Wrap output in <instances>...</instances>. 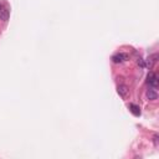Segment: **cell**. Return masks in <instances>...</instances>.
Instances as JSON below:
<instances>
[{
  "mask_svg": "<svg viewBox=\"0 0 159 159\" xmlns=\"http://www.w3.org/2000/svg\"><path fill=\"white\" fill-rule=\"evenodd\" d=\"M117 92H118V95L123 99L128 98V96H129V90H128V87L126 85H119L118 87H117Z\"/></svg>",
  "mask_w": 159,
  "mask_h": 159,
  "instance_id": "2",
  "label": "cell"
},
{
  "mask_svg": "<svg viewBox=\"0 0 159 159\" xmlns=\"http://www.w3.org/2000/svg\"><path fill=\"white\" fill-rule=\"evenodd\" d=\"M9 16H10V11L8 9H1V10H0V20L8 21Z\"/></svg>",
  "mask_w": 159,
  "mask_h": 159,
  "instance_id": "5",
  "label": "cell"
},
{
  "mask_svg": "<svg viewBox=\"0 0 159 159\" xmlns=\"http://www.w3.org/2000/svg\"><path fill=\"white\" fill-rule=\"evenodd\" d=\"M3 9V6H1V4H0V10H1Z\"/></svg>",
  "mask_w": 159,
  "mask_h": 159,
  "instance_id": "9",
  "label": "cell"
},
{
  "mask_svg": "<svg viewBox=\"0 0 159 159\" xmlns=\"http://www.w3.org/2000/svg\"><path fill=\"white\" fill-rule=\"evenodd\" d=\"M147 97H148L149 101H155V99L158 98V93L155 91V88L150 87L148 91H147Z\"/></svg>",
  "mask_w": 159,
  "mask_h": 159,
  "instance_id": "4",
  "label": "cell"
},
{
  "mask_svg": "<svg viewBox=\"0 0 159 159\" xmlns=\"http://www.w3.org/2000/svg\"><path fill=\"white\" fill-rule=\"evenodd\" d=\"M147 83H148L150 87H153V88H157L158 87V76L154 73V72H150L149 75H148V80H147Z\"/></svg>",
  "mask_w": 159,
  "mask_h": 159,
  "instance_id": "1",
  "label": "cell"
},
{
  "mask_svg": "<svg viewBox=\"0 0 159 159\" xmlns=\"http://www.w3.org/2000/svg\"><path fill=\"white\" fill-rule=\"evenodd\" d=\"M129 108H131L132 113H133L134 116H139V114H140V111H139L138 106H135V104H129Z\"/></svg>",
  "mask_w": 159,
  "mask_h": 159,
  "instance_id": "6",
  "label": "cell"
},
{
  "mask_svg": "<svg viewBox=\"0 0 159 159\" xmlns=\"http://www.w3.org/2000/svg\"><path fill=\"white\" fill-rule=\"evenodd\" d=\"M153 142H154L155 147H158V135H154V137H153Z\"/></svg>",
  "mask_w": 159,
  "mask_h": 159,
  "instance_id": "8",
  "label": "cell"
},
{
  "mask_svg": "<svg viewBox=\"0 0 159 159\" xmlns=\"http://www.w3.org/2000/svg\"><path fill=\"white\" fill-rule=\"evenodd\" d=\"M138 65L140 67H145V65H144V60H142V58H139L138 60Z\"/></svg>",
  "mask_w": 159,
  "mask_h": 159,
  "instance_id": "7",
  "label": "cell"
},
{
  "mask_svg": "<svg viewBox=\"0 0 159 159\" xmlns=\"http://www.w3.org/2000/svg\"><path fill=\"white\" fill-rule=\"evenodd\" d=\"M128 60V55L127 54H123V52H121V54H117L114 55L113 57H112V61H113L114 63H122Z\"/></svg>",
  "mask_w": 159,
  "mask_h": 159,
  "instance_id": "3",
  "label": "cell"
}]
</instances>
